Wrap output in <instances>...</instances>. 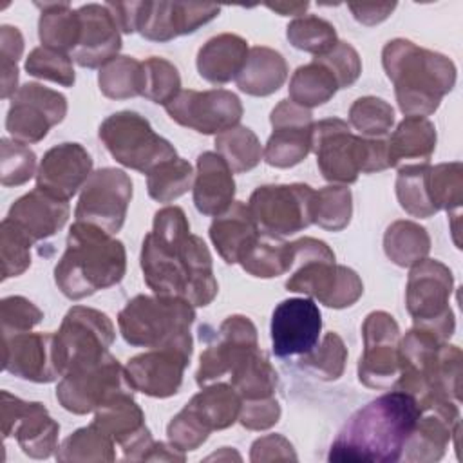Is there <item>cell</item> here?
Instances as JSON below:
<instances>
[{
	"label": "cell",
	"instance_id": "obj_1",
	"mask_svg": "<svg viewBox=\"0 0 463 463\" xmlns=\"http://www.w3.org/2000/svg\"><path fill=\"white\" fill-rule=\"evenodd\" d=\"M141 269L146 286L161 297H177L192 306H208L217 295L212 255L204 241L190 233L179 206L156 212L152 232L143 239Z\"/></svg>",
	"mask_w": 463,
	"mask_h": 463
},
{
	"label": "cell",
	"instance_id": "obj_2",
	"mask_svg": "<svg viewBox=\"0 0 463 463\" xmlns=\"http://www.w3.org/2000/svg\"><path fill=\"white\" fill-rule=\"evenodd\" d=\"M420 416L418 402L394 389L358 409L340 429L329 449V461L392 463L402 458L403 447Z\"/></svg>",
	"mask_w": 463,
	"mask_h": 463
},
{
	"label": "cell",
	"instance_id": "obj_3",
	"mask_svg": "<svg viewBox=\"0 0 463 463\" xmlns=\"http://www.w3.org/2000/svg\"><path fill=\"white\" fill-rule=\"evenodd\" d=\"M125 269L123 242L94 224L76 221L69 230L65 253L54 268V280L67 298L80 300L118 284Z\"/></svg>",
	"mask_w": 463,
	"mask_h": 463
},
{
	"label": "cell",
	"instance_id": "obj_4",
	"mask_svg": "<svg viewBox=\"0 0 463 463\" xmlns=\"http://www.w3.org/2000/svg\"><path fill=\"white\" fill-rule=\"evenodd\" d=\"M382 63L405 116H430L456 83V67L447 56L409 40H391L382 51Z\"/></svg>",
	"mask_w": 463,
	"mask_h": 463
},
{
	"label": "cell",
	"instance_id": "obj_5",
	"mask_svg": "<svg viewBox=\"0 0 463 463\" xmlns=\"http://www.w3.org/2000/svg\"><path fill=\"white\" fill-rule=\"evenodd\" d=\"M311 150L324 179L351 184L360 174L389 168L387 137L354 136L344 119L329 118L313 125Z\"/></svg>",
	"mask_w": 463,
	"mask_h": 463
},
{
	"label": "cell",
	"instance_id": "obj_6",
	"mask_svg": "<svg viewBox=\"0 0 463 463\" xmlns=\"http://www.w3.org/2000/svg\"><path fill=\"white\" fill-rule=\"evenodd\" d=\"M194 306L177 297L137 295L118 315L123 338L134 347H177L192 353Z\"/></svg>",
	"mask_w": 463,
	"mask_h": 463
},
{
	"label": "cell",
	"instance_id": "obj_7",
	"mask_svg": "<svg viewBox=\"0 0 463 463\" xmlns=\"http://www.w3.org/2000/svg\"><path fill=\"white\" fill-rule=\"evenodd\" d=\"M293 246V273L286 280L289 291L304 293L327 307L342 309L353 306L364 293L356 271L335 262L333 250L318 239L304 237Z\"/></svg>",
	"mask_w": 463,
	"mask_h": 463
},
{
	"label": "cell",
	"instance_id": "obj_8",
	"mask_svg": "<svg viewBox=\"0 0 463 463\" xmlns=\"http://www.w3.org/2000/svg\"><path fill=\"white\" fill-rule=\"evenodd\" d=\"M452 286V271L434 259H423L414 264L407 280L405 304L414 326L427 329L441 342H447L456 327L454 313L449 306Z\"/></svg>",
	"mask_w": 463,
	"mask_h": 463
},
{
	"label": "cell",
	"instance_id": "obj_9",
	"mask_svg": "<svg viewBox=\"0 0 463 463\" xmlns=\"http://www.w3.org/2000/svg\"><path fill=\"white\" fill-rule=\"evenodd\" d=\"M99 139L118 163L141 174L177 157L175 148L143 116L130 110L109 116L99 125Z\"/></svg>",
	"mask_w": 463,
	"mask_h": 463
},
{
	"label": "cell",
	"instance_id": "obj_10",
	"mask_svg": "<svg viewBox=\"0 0 463 463\" xmlns=\"http://www.w3.org/2000/svg\"><path fill=\"white\" fill-rule=\"evenodd\" d=\"M114 336V324L105 313L85 306L71 307L54 333V360L60 376L107 356Z\"/></svg>",
	"mask_w": 463,
	"mask_h": 463
},
{
	"label": "cell",
	"instance_id": "obj_11",
	"mask_svg": "<svg viewBox=\"0 0 463 463\" xmlns=\"http://www.w3.org/2000/svg\"><path fill=\"white\" fill-rule=\"evenodd\" d=\"M260 233L293 235L315 222V190L302 183L259 186L248 203Z\"/></svg>",
	"mask_w": 463,
	"mask_h": 463
},
{
	"label": "cell",
	"instance_id": "obj_12",
	"mask_svg": "<svg viewBox=\"0 0 463 463\" xmlns=\"http://www.w3.org/2000/svg\"><path fill=\"white\" fill-rule=\"evenodd\" d=\"M134 394L125 367L109 353L94 364H85L65 373L56 387L60 405L74 414L96 411L118 394Z\"/></svg>",
	"mask_w": 463,
	"mask_h": 463
},
{
	"label": "cell",
	"instance_id": "obj_13",
	"mask_svg": "<svg viewBox=\"0 0 463 463\" xmlns=\"http://www.w3.org/2000/svg\"><path fill=\"white\" fill-rule=\"evenodd\" d=\"M130 199V177L118 168H99L83 184L74 217L114 235L125 222Z\"/></svg>",
	"mask_w": 463,
	"mask_h": 463
},
{
	"label": "cell",
	"instance_id": "obj_14",
	"mask_svg": "<svg viewBox=\"0 0 463 463\" xmlns=\"http://www.w3.org/2000/svg\"><path fill=\"white\" fill-rule=\"evenodd\" d=\"M364 353L358 378L373 389H391L400 376V327L385 311H373L362 326Z\"/></svg>",
	"mask_w": 463,
	"mask_h": 463
},
{
	"label": "cell",
	"instance_id": "obj_15",
	"mask_svg": "<svg viewBox=\"0 0 463 463\" xmlns=\"http://www.w3.org/2000/svg\"><path fill=\"white\" fill-rule=\"evenodd\" d=\"M65 114L63 94L40 83H25L13 94L5 128L13 141L31 145L42 141L54 125L63 121Z\"/></svg>",
	"mask_w": 463,
	"mask_h": 463
},
{
	"label": "cell",
	"instance_id": "obj_16",
	"mask_svg": "<svg viewBox=\"0 0 463 463\" xmlns=\"http://www.w3.org/2000/svg\"><path fill=\"white\" fill-rule=\"evenodd\" d=\"M165 110L175 123L199 134H221L237 127L242 118L241 99L226 89L179 90Z\"/></svg>",
	"mask_w": 463,
	"mask_h": 463
},
{
	"label": "cell",
	"instance_id": "obj_17",
	"mask_svg": "<svg viewBox=\"0 0 463 463\" xmlns=\"http://www.w3.org/2000/svg\"><path fill=\"white\" fill-rule=\"evenodd\" d=\"M60 425L38 402H24L2 391V434L14 436L24 454L43 459L58 449Z\"/></svg>",
	"mask_w": 463,
	"mask_h": 463
},
{
	"label": "cell",
	"instance_id": "obj_18",
	"mask_svg": "<svg viewBox=\"0 0 463 463\" xmlns=\"http://www.w3.org/2000/svg\"><path fill=\"white\" fill-rule=\"evenodd\" d=\"M273 132L262 150L268 165L289 168L298 165L311 152L313 114L289 99H282L271 110Z\"/></svg>",
	"mask_w": 463,
	"mask_h": 463
},
{
	"label": "cell",
	"instance_id": "obj_19",
	"mask_svg": "<svg viewBox=\"0 0 463 463\" xmlns=\"http://www.w3.org/2000/svg\"><path fill=\"white\" fill-rule=\"evenodd\" d=\"M322 331V315L311 298H286L271 315V345L279 358L306 354Z\"/></svg>",
	"mask_w": 463,
	"mask_h": 463
},
{
	"label": "cell",
	"instance_id": "obj_20",
	"mask_svg": "<svg viewBox=\"0 0 463 463\" xmlns=\"http://www.w3.org/2000/svg\"><path fill=\"white\" fill-rule=\"evenodd\" d=\"M259 347L257 329L248 317L232 315L221 326L212 342L201 353L197 383L203 387L224 374H230L251 351Z\"/></svg>",
	"mask_w": 463,
	"mask_h": 463
},
{
	"label": "cell",
	"instance_id": "obj_21",
	"mask_svg": "<svg viewBox=\"0 0 463 463\" xmlns=\"http://www.w3.org/2000/svg\"><path fill=\"white\" fill-rule=\"evenodd\" d=\"M452 436H459L458 403L430 402L420 407V416L400 459L438 461L443 458Z\"/></svg>",
	"mask_w": 463,
	"mask_h": 463
},
{
	"label": "cell",
	"instance_id": "obj_22",
	"mask_svg": "<svg viewBox=\"0 0 463 463\" xmlns=\"http://www.w3.org/2000/svg\"><path fill=\"white\" fill-rule=\"evenodd\" d=\"M190 356L192 353L184 349L157 347L130 358L125 371L134 391L154 398H168L179 391Z\"/></svg>",
	"mask_w": 463,
	"mask_h": 463
},
{
	"label": "cell",
	"instance_id": "obj_23",
	"mask_svg": "<svg viewBox=\"0 0 463 463\" xmlns=\"http://www.w3.org/2000/svg\"><path fill=\"white\" fill-rule=\"evenodd\" d=\"M92 423L123 449L125 459H143L154 443L143 411L127 392L98 407Z\"/></svg>",
	"mask_w": 463,
	"mask_h": 463
},
{
	"label": "cell",
	"instance_id": "obj_24",
	"mask_svg": "<svg viewBox=\"0 0 463 463\" xmlns=\"http://www.w3.org/2000/svg\"><path fill=\"white\" fill-rule=\"evenodd\" d=\"M92 174V157L80 143H61L45 152L38 174L36 188L69 201Z\"/></svg>",
	"mask_w": 463,
	"mask_h": 463
},
{
	"label": "cell",
	"instance_id": "obj_25",
	"mask_svg": "<svg viewBox=\"0 0 463 463\" xmlns=\"http://www.w3.org/2000/svg\"><path fill=\"white\" fill-rule=\"evenodd\" d=\"M80 40L71 58L87 69L103 67L121 49V31L105 4H87L78 9Z\"/></svg>",
	"mask_w": 463,
	"mask_h": 463
},
{
	"label": "cell",
	"instance_id": "obj_26",
	"mask_svg": "<svg viewBox=\"0 0 463 463\" xmlns=\"http://www.w3.org/2000/svg\"><path fill=\"white\" fill-rule=\"evenodd\" d=\"M4 369L36 383L54 382L60 373L54 360V335L18 333L4 336Z\"/></svg>",
	"mask_w": 463,
	"mask_h": 463
},
{
	"label": "cell",
	"instance_id": "obj_27",
	"mask_svg": "<svg viewBox=\"0 0 463 463\" xmlns=\"http://www.w3.org/2000/svg\"><path fill=\"white\" fill-rule=\"evenodd\" d=\"M221 7L213 4L152 2L141 34L146 40L168 42L181 34H190L201 25L219 16Z\"/></svg>",
	"mask_w": 463,
	"mask_h": 463
},
{
	"label": "cell",
	"instance_id": "obj_28",
	"mask_svg": "<svg viewBox=\"0 0 463 463\" xmlns=\"http://www.w3.org/2000/svg\"><path fill=\"white\" fill-rule=\"evenodd\" d=\"M69 204L40 188L22 195L9 210L13 221L33 242L54 235L67 222Z\"/></svg>",
	"mask_w": 463,
	"mask_h": 463
},
{
	"label": "cell",
	"instance_id": "obj_29",
	"mask_svg": "<svg viewBox=\"0 0 463 463\" xmlns=\"http://www.w3.org/2000/svg\"><path fill=\"white\" fill-rule=\"evenodd\" d=\"M194 179V204L203 215L215 217L233 203V172L217 152H203L197 157Z\"/></svg>",
	"mask_w": 463,
	"mask_h": 463
},
{
	"label": "cell",
	"instance_id": "obj_30",
	"mask_svg": "<svg viewBox=\"0 0 463 463\" xmlns=\"http://www.w3.org/2000/svg\"><path fill=\"white\" fill-rule=\"evenodd\" d=\"M259 228L250 213L248 204L235 201L222 213L215 215L210 226V239L228 264L241 262L246 250L259 235Z\"/></svg>",
	"mask_w": 463,
	"mask_h": 463
},
{
	"label": "cell",
	"instance_id": "obj_31",
	"mask_svg": "<svg viewBox=\"0 0 463 463\" xmlns=\"http://www.w3.org/2000/svg\"><path fill=\"white\" fill-rule=\"evenodd\" d=\"M248 43L244 38L224 33L210 38L197 52V71L201 78L213 85L235 80L248 58Z\"/></svg>",
	"mask_w": 463,
	"mask_h": 463
},
{
	"label": "cell",
	"instance_id": "obj_32",
	"mask_svg": "<svg viewBox=\"0 0 463 463\" xmlns=\"http://www.w3.org/2000/svg\"><path fill=\"white\" fill-rule=\"evenodd\" d=\"M434 148V125L423 116H405L387 139L389 166L429 163Z\"/></svg>",
	"mask_w": 463,
	"mask_h": 463
},
{
	"label": "cell",
	"instance_id": "obj_33",
	"mask_svg": "<svg viewBox=\"0 0 463 463\" xmlns=\"http://www.w3.org/2000/svg\"><path fill=\"white\" fill-rule=\"evenodd\" d=\"M288 78V63L280 52L269 47H251L241 74L235 78L237 87L250 96H269L277 92Z\"/></svg>",
	"mask_w": 463,
	"mask_h": 463
},
{
	"label": "cell",
	"instance_id": "obj_34",
	"mask_svg": "<svg viewBox=\"0 0 463 463\" xmlns=\"http://www.w3.org/2000/svg\"><path fill=\"white\" fill-rule=\"evenodd\" d=\"M242 398L232 385L215 383L204 387L197 392L184 407L203 423V427L212 430H222L233 425L241 414Z\"/></svg>",
	"mask_w": 463,
	"mask_h": 463
},
{
	"label": "cell",
	"instance_id": "obj_35",
	"mask_svg": "<svg viewBox=\"0 0 463 463\" xmlns=\"http://www.w3.org/2000/svg\"><path fill=\"white\" fill-rule=\"evenodd\" d=\"M427 190L432 206L436 212L447 210L452 219V233L454 241L459 248L458 241V221H459V206L463 201V166L461 163H441L436 166H429L427 170Z\"/></svg>",
	"mask_w": 463,
	"mask_h": 463
},
{
	"label": "cell",
	"instance_id": "obj_36",
	"mask_svg": "<svg viewBox=\"0 0 463 463\" xmlns=\"http://www.w3.org/2000/svg\"><path fill=\"white\" fill-rule=\"evenodd\" d=\"M42 9L38 22V34L43 47L61 52H72L80 40L78 9L72 11L67 2L36 4Z\"/></svg>",
	"mask_w": 463,
	"mask_h": 463
},
{
	"label": "cell",
	"instance_id": "obj_37",
	"mask_svg": "<svg viewBox=\"0 0 463 463\" xmlns=\"http://www.w3.org/2000/svg\"><path fill=\"white\" fill-rule=\"evenodd\" d=\"M293 264V246L268 233H259L241 259V266L253 277L271 279L284 275Z\"/></svg>",
	"mask_w": 463,
	"mask_h": 463
},
{
	"label": "cell",
	"instance_id": "obj_38",
	"mask_svg": "<svg viewBox=\"0 0 463 463\" xmlns=\"http://www.w3.org/2000/svg\"><path fill=\"white\" fill-rule=\"evenodd\" d=\"M232 374V387L242 400H259L273 396L279 376L269 358L259 347L251 351L237 367L230 373Z\"/></svg>",
	"mask_w": 463,
	"mask_h": 463
},
{
	"label": "cell",
	"instance_id": "obj_39",
	"mask_svg": "<svg viewBox=\"0 0 463 463\" xmlns=\"http://www.w3.org/2000/svg\"><path fill=\"white\" fill-rule=\"evenodd\" d=\"M383 250L394 264L412 268L420 260L427 259L430 239L420 224L412 221H396L383 235Z\"/></svg>",
	"mask_w": 463,
	"mask_h": 463
},
{
	"label": "cell",
	"instance_id": "obj_40",
	"mask_svg": "<svg viewBox=\"0 0 463 463\" xmlns=\"http://www.w3.org/2000/svg\"><path fill=\"white\" fill-rule=\"evenodd\" d=\"M338 90L335 76L317 60L298 67L289 81V101L311 109L329 101Z\"/></svg>",
	"mask_w": 463,
	"mask_h": 463
},
{
	"label": "cell",
	"instance_id": "obj_41",
	"mask_svg": "<svg viewBox=\"0 0 463 463\" xmlns=\"http://www.w3.org/2000/svg\"><path fill=\"white\" fill-rule=\"evenodd\" d=\"M99 90L110 99H127L143 92V61L116 56L99 69Z\"/></svg>",
	"mask_w": 463,
	"mask_h": 463
},
{
	"label": "cell",
	"instance_id": "obj_42",
	"mask_svg": "<svg viewBox=\"0 0 463 463\" xmlns=\"http://www.w3.org/2000/svg\"><path fill=\"white\" fill-rule=\"evenodd\" d=\"M58 461H114V441L94 423L89 427L78 429L63 443L56 452Z\"/></svg>",
	"mask_w": 463,
	"mask_h": 463
},
{
	"label": "cell",
	"instance_id": "obj_43",
	"mask_svg": "<svg viewBox=\"0 0 463 463\" xmlns=\"http://www.w3.org/2000/svg\"><path fill=\"white\" fill-rule=\"evenodd\" d=\"M217 154L228 163L232 172H248L262 157V146L248 127H233L215 136Z\"/></svg>",
	"mask_w": 463,
	"mask_h": 463
},
{
	"label": "cell",
	"instance_id": "obj_44",
	"mask_svg": "<svg viewBox=\"0 0 463 463\" xmlns=\"http://www.w3.org/2000/svg\"><path fill=\"white\" fill-rule=\"evenodd\" d=\"M194 177L195 174L188 161L181 157L170 159L146 174L148 195L157 203H172L192 188Z\"/></svg>",
	"mask_w": 463,
	"mask_h": 463
},
{
	"label": "cell",
	"instance_id": "obj_45",
	"mask_svg": "<svg viewBox=\"0 0 463 463\" xmlns=\"http://www.w3.org/2000/svg\"><path fill=\"white\" fill-rule=\"evenodd\" d=\"M427 163L405 165L400 166L396 177V195L400 206L412 217H430L436 213L427 190Z\"/></svg>",
	"mask_w": 463,
	"mask_h": 463
},
{
	"label": "cell",
	"instance_id": "obj_46",
	"mask_svg": "<svg viewBox=\"0 0 463 463\" xmlns=\"http://www.w3.org/2000/svg\"><path fill=\"white\" fill-rule=\"evenodd\" d=\"M349 121L362 137L378 139L385 137L394 123L392 107L374 96L358 98L349 109Z\"/></svg>",
	"mask_w": 463,
	"mask_h": 463
},
{
	"label": "cell",
	"instance_id": "obj_47",
	"mask_svg": "<svg viewBox=\"0 0 463 463\" xmlns=\"http://www.w3.org/2000/svg\"><path fill=\"white\" fill-rule=\"evenodd\" d=\"M347 360V349L336 333H327L320 345L317 344L309 353L300 354L298 365L307 369L320 380H336L342 376Z\"/></svg>",
	"mask_w": 463,
	"mask_h": 463
},
{
	"label": "cell",
	"instance_id": "obj_48",
	"mask_svg": "<svg viewBox=\"0 0 463 463\" xmlns=\"http://www.w3.org/2000/svg\"><path fill=\"white\" fill-rule=\"evenodd\" d=\"M286 34L293 47L306 52H313L315 56L327 52L338 42L335 27L327 20L313 14L295 18L288 25Z\"/></svg>",
	"mask_w": 463,
	"mask_h": 463
},
{
	"label": "cell",
	"instance_id": "obj_49",
	"mask_svg": "<svg viewBox=\"0 0 463 463\" xmlns=\"http://www.w3.org/2000/svg\"><path fill=\"white\" fill-rule=\"evenodd\" d=\"M353 213L351 192L345 186H326L315 192V222L329 232L344 230Z\"/></svg>",
	"mask_w": 463,
	"mask_h": 463
},
{
	"label": "cell",
	"instance_id": "obj_50",
	"mask_svg": "<svg viewBox=\"0 0 463 463\" xmlns=\"http://www.w3.org/2000/svg\"><path fill=\"white\" fill-rule=\"evenodd\" d=\"M181 90V78L177 69L165 58L152 56L143 61V92L146 99L166 105Z\"/></svg>",
	"mask_w": 463,
	"mask_h": 463
},
{
	"label": "cell",
	"instance_id": "obj_51",
	"mask_svg": "<svg viewBox=\"0 0 463 463\" xmlns=\"http://www.w3.org/2000/svg\"><path fill=\"white\" fill-rule=\"evenodd\" d=\"M33 241L7 217L0 228V253H2V280L22 275L31 266Z\"/></svg>",
	"mask_w": 463,
	"mask_h": 463
},
{
	"label": "cell",
	"instance_id": "obj_52",
	"mask_svg": "<svg viewBox=\"0 0 463 463\" xmlns=\"http://www.w3.org/2000/svg\"><path fill=\"white\" fill-rule=\"evenodd\" d=\"M25 71L31 76L49 80L63 87H72L76 80L71 54L43 45L31 51V54L25 60Z\"/></svg>",
	"mask_w": 463,
	"mask_h": 463
},
{
	"label": "cell",
	"instance_id": "obj_53",
	"mask_svg": "<svg viewBox=\"0 0 463 463\" xmlns=\"http://www.w3.org/2000/svg\"><path fill=\"white\" fill-rule=\"evenodd\" d=\"M2 159H0V174L4 186H20L27 183L34 175L36 156L31 148L22 143L2 139Z\"/></svg>",
	"mask_w": 463,
	"mask_h": 463
},
{
	"label": "cell",
	"instance_id": "obj_54",
	"mask_svg": "<svg viewBox=\"0 0 463 463\" xmlns=\"http://www.w3.org/2000/svg\"><path fill=\"white\" fill-rule=\"evenodd\" d=\"M313 60L322 63L335 76L338 89L353 85L362 72L360 56H358L356 49L353 45H349L347 42L338 40L333 49H329L327 52H324L320 56H315Z\"/></svg>",
	"mask_w": 463,
	"mask_h": 463
},
{
	"label": "cell",
	"instance_id": "obj_55",
	"mask_svg": "<svg viewBox=\"0 0 463 463\" xmlns=\"http://www.w3.org/2000/svg\"><path fill=\"white\" fill-rule=\"evenodd\" d=\"M0 318L2 336H11L31 331L36 324H40L43 313L24 297H5L0 304Z\"/></svg>",
	"mask_w": 463,
	"mask_h": 463
},
{
	"label": "cell",
	"instance_id": "obj_56",
	"mask_svg": "<svg viewBox=\"0 0 463 463\" xmlns=\"http://www.w3.org/2000/svg\"><path fill=\"white\" fill-rule=\"evenodd\" d=\"M24 51L22 33L13 25H2L0 29V56H2V98H9L16 90L18 67Z\"/></svg>",
	"mask_w": 463,
	"mask_h": 463
},
{
	"label": "cell",
	"instance_id": "obj_57",
	"mask_svg": "<svg viewBox=\"0 0 463 463\" xmlns=\"http://www.w3.org/2000/svg\"><path fill=\"white\" fill-rule=\"evenodd\" d=\"M168 439L179 450H195L208 439V430L203 423L186 409L183 407L168 423L166 427Z\"/></svg>",
	"mask_w": 463,
	"mask_h": 463
},
{
	"label": "cell",
	"instance_id": "obj_58",
	"mask_svg": "<svg viewBox=\"0 0 463 463\" xmlns=\"http://www.w3.org/2000/svg\"><path fill=\"white\" fill-rule=\"evenodd\" d=\"M280 418V405L279 402L269 398H259V400H244L241 405L239 421L242 427L250 430H266L273 427Z\"/></svg>",
	"mask_w": 463,
	"mask_h": 463
},
{
	"label": "cell",
	"instance_id": "obj_59",
	"mask_svg": "<svg viewBox=\"0 0 463 463\" xmlns=\"http://www.w3.org/2000/svg\"><path fill=\"white\" fill-rule=\"evenodd\" d=\"M152 2H109L105 4L121 33L141 31Z\"/></svg>",
	"mask_w": 463,
	"mask_h": 463
},
{
	"label": "cell",
	"instance_id": "obj_60",
	"mask_svg": "<svg viewBox=\"0 0 463 463\" xmlns=\"http://www.w3.org/2000/svg\"><path fill=\"white\" fill-rule=\"evenodd\" d=\"M251 461H273V459H297L291 443L280 434H268L259 438L251 445Z\"/></svg>",
	"mask_w": 463,
	"mask_h": 463
},
{
	"label": "cell",
	"instance_id": "obj_61",
	"mask_svg": "<svg viewBox=\"0 0 463 463\" xmlns=\"http://www.w3.org/2000/svg\"><path fill=\"white\" fill-rule=\"evenodd\" d=\"M394 7L396 4H349L353 16L364 25H376L383 22Z\"/></svg>",
	"mask_w": 463,
	"mask_h": 463
},
{
	"label": "cell",
	"instance_id": "obj_62",
	"mask_svg": "<svg viewBox=\"0 0 463 463\" xmlns=\"http://www.w3.org/2000/svg\"><path fill=\"white\" fill-rule=\"evenodd\" d=\"M145 461H184V454L183 450H179L177 447H174L172 443H152L148 452L143 458Z\"/></svg>",
	"mask_w": 463,
	"mask_h": 463
},
{
	"label": "cell",
	"instance_id": "obj_63",
	"mask_svg": "<svg viewBox=\"0 0 463 463\" xmlns=\"http://www.w3.org/2000/svg\"><path fill=\"white\" fill-rule=\"evenodd\" d=\"M271 11L280 13L282 16H300L304 14V11L309 7L307 2H293V4H269L268 5Z\"/></svg>",
	"mask_w": 463,
	"mask_h": 463
}]
</instances>
